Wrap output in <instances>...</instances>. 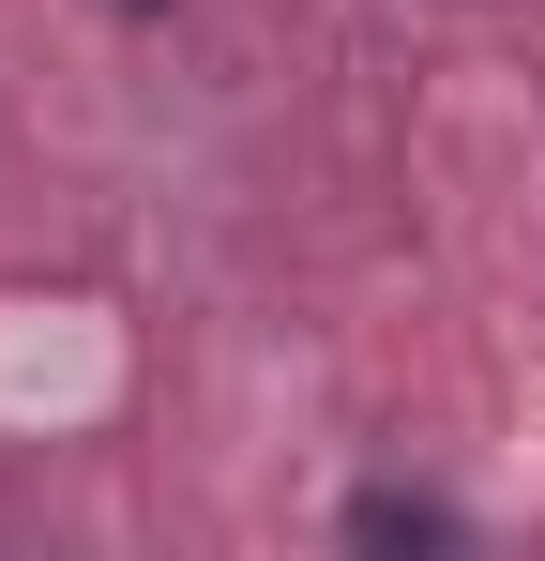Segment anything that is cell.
I'll list each match as a JSON object with an SVG mask.
<instances>
[{"label":"cell","mask_w":545,"mask_h":561,"mask_svg":"<svg viewBox=\"0 0 545 561\" xmlns=\"http://www.w3.org/2000/svg\"><path fill=\"white\" fill-rule=\"evenodd\" d=\"M363 547H454V501H409V485H379V501H349Z\"/></svg>","instance_id":"obj_1"}]
</instances>
